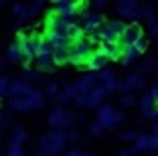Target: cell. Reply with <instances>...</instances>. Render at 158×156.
I'll return each instance as SVG.
<instances>
[{"mask_svg": "<svg viewBox=\"0 0 158 156\" xmlns=\"http://www.w3.org/2000/svg\"><path fill=\"white\" fill-rule=\"evenodd\" d=\"M122 156H130V152H124V154H122Z\"/></svg>", "mask_w": 158, "mask_h": 156, "instance_id": "cell-36", "label": "cell"}, {"mask_svg": "<svg viewBox=\"0 0 158 156\" xmlns=\"http://www.w3.org/2000/svg\"><path fill=\"white\" fill-rule=\"evenodd\" d=\"M6 59L12 61V63H23V51H20L19 43H16V45H12V47L8 49V55H6Z\"/></svg>", "mask_w": 158, "mask_h": 156, "instance_id": "cell-20", "label": "cell"}, {"mask_svg": "<svg viewBox=\"0 0 158 156\" xmlns=\"http://www.w3.org/2000/svg\"><path fill=\"white\" fill-rule=\"evenodd\" d=\"M142 37V28H140L138 23H132V24H126L124 32H122V37H120V45H134L138 39Z\"/></svg>", "mask_w": 158, "mask_h": 156, "instance_id": "cell-9", "label": "cell"}, {"mask_svg": "<svg viewBox=\"0 0 158 156\" xmlns=\"http://www.w3.org/2000/svg\"><path fill=\"white\" fill-rule=\"evenodd\" d=\"M75 138H77V132H75V130H69V132H67V140H75Z\"/></svg>", "mask_w": 158, "mask_h": 156, "instance_id": "cell-33", "label": "cell"}, {"mask_svg": "<svg viewBox=\"0 0 158 156\" xmlns=\"http://www.w3.org/2000/svg\"><path fill=\"white\" fill-rule=\"evenodd\" d=\"M67 35H69L71 43L75 41V39H79L81 35H83V31H81V27H79V23H71L69 27H67Z\"/></svg>", "mask_w": 158, "mask_h": 156, "instance_id": "cell-22", "label": "cell"}, {"mask_svg": "<svg viewBox=\"0 0 158 156\" xmlns=\"http://www.w3.org/2000/svg\"><path fill=\"white\" fill-rule=\"evenodd\" d=\"M24 77H27L28 81H39V79H41V75L35 73L33 69H24Z\"/></svg>", "mask_w": 158, "mask_h": 156, "instance_id": "cell-30", "label": "cell"}, {"mask_svg": "<svg viewBox=\"0 0 158 156\" xmlns=\"http://www.w3.org/2000/svg\"><path fill=\"white\" fill-rule=\"evenodd\" d=\"M43 93L33 89L31 93L27 95H20V97H10V108L16 112H33V110H39L43 106Z\"/></svg>", "mask_w": 158, "mask_h": 156, "instance_id": "cell-1", "label": "cell"}, {"mask_svg": "<svg viewBox=\"0 0 158 156\" xmlns=\"http://www.w3.org/2000/svg\"><path fill=\"white\" fill-rule=\"evenodd\" d=\"M152 136H158V126H154V130H152Z\"/></svg>", "mask_w": 158, "mask_h": 156, "instance_id": "cell-35", "label": "cell"}, {"mask_svg": "<svg viewBox=\"0 0 158 156\" xmlns=\"http://www.w3.org/2000/svg\"><path fill=\"white\" fill-rule=\"evenodd\" d=\"M2 2H4V0H0V4H2Z\"/></svg>", "mask_w": 158, "mask_h": 156, "instance_id": "cell-39", "label": "cell"}, {"mask_svg": "<svg viewBox=\"0 0 158 156\" xmlns=\"http://www.w3.org/2000/svg\"><path fill=\"white\" fill-rule=\"evenodd\" d=\"M71 120H73V114L67 110H63V108H55V110L51 112V116H49V122H51L53 128H67V126L71 124Z\"/></svg>", "mask_w": 158, "mask_h": 156, "instance_id": "cell-8", "label": "cell"}, {"mask_svg": "<svg viewBox=\"0 0 158 156\" xmlns=\"http://www.w3.org/2000/svg\"><path fill=\"white\" fill-rule=\"evenodd\" d=\"M103 55H107L110 59H120V51H122V45L120 43H102L99 47Z\"/></svg>", "mask_w": 158, "mask_h": 156, "instance_id": "cell-18", "label": "cell"}, {"mask_svg": "<svg viewBox=\"0 0 158 156\" xmlns=\"http://www.w3.org/2000/svg\"><path fill=\"white\" fill-rule=\"evenodd\" d=\"M136 148H138V150L150 148V136H138L136 138Z\"/></svg>", "mask_w": 158, "mask_h": 156, "instance_id": "cell-23", "label": "cell"}, {"mask_svg": "<svg viewBox=\"0 0 158 156\" xmlns=\"http://www.w3.org/2000/svg\"><path fill=\"white\" fill-rule=\"evenodd\" d=\"M107 61H110V57L103 55L102 51H98V53H93L87 59V69L89 71H99V69H103L107 65Z\"/></svg>", "mask_w": 158, "mask_h": 156, "instance_id": "cell-15", "label": "cell"}, {"mask_svg": "<svg viewBox=\"0 0 158 156\" xmlns=\"http://www.w3.org/2000/svg\"><path fill=\"white\" fill-rule=\"evenodd\" d=\"M59 91H61V85H59V83H49V85H47V95L57 97V95H59Z\"/></svg>", "mask_w": 158, "mask_h": 156, "instance_id": "cell-26", "label": "cell"}, {"mask_svg": "<svg viewBox=\"0 0 158 156\" xmlns=\"http://www.w3.org/2000/svg\"><path fill=\"white\" fill-rule=\"evenodd\" d=\"M156 106H158V99H156Z\"/></svg>", "mask_w": 158, "mask_h": 156, "instance_id": "cell-41", "label": "cell"}, {"mask_svg": "<svg viewBox=\"0 0 158 156\" xmlns=\"http://www.w3.org/2000/svg\"><path fill=\"white\" fill-rule=\"evenodd\" d=\"M0 124H2V118H0Z\"/></svg>", "mask_w": 158, "mask_h": 156, "instance_id": "cell-40", "label": "cell"}, {"mask_svg": "<svg viewBox=\"0 0 158 156\" xmlns=\"http://www.w3.org/2000/svg\"><path fill=\"white\" fill-rule=\"evenodd\" d=\"M102 132H103V126L99 124V122H95V124L89 126V134H91V136H99Z\"/></svg>", "mask_w": 158, "mask_h": 156, "instance_id": "cell-29", "label": "cell"}, {"mask_svg": "<svg viewBox=\"0 0 158 156\" xmlns=\"http://www.w3.org/2000/svg\"><path fill=\"white\" fill-rule=\"evenodd\" d=\"M122 138H124V140H136V134L134 132H126Z\"/></svg>", "mask_w": 158, "mask_h": 156, "instance_id": "cell-32", "label": "cell"}, {"mask_svg": "<svg viewBox=\"0 0 158 156\" xmlns=\"http://www.w3.org/2000/svg\"><path fill=\"white\" fill-rule=\"evenodd\" d=\"M77 0H55V10H63V8H69L73 6Z\"/></svg>", "mask_w": 158, "mask_h": 156, "instance_id": "cell-25", "label": "cell"}, {"mask_svg": "<svg viewBox=\"0 0 158 156\" xmlns=\"http://www.w3.org/2000/svg\"><path fill=\"white\" fill-rule=\"evenodd\" d=\"M140 110H142V114H144L146 118H150V120H156V118H158V106H156V99L150 95V91L142 95V99H140Z\"/></svg>", "mask_w": 158, "mask_h": 156, "instance_id": "cell-10", "label": "cell"}, {"mask_svg": "<svg viewBox=\"0 0 158 156\" xmlns=\"http://www.w3.org/2000/svg\"><path fill=\"white\" fill-rule=\"evenodd\" d=\"M156 77H158V73H156Z\"/></svg>", "mask_w": 158, "mask_h": 156, "instance_id": "cell-42", "label": "cell"}, {"mask_svg": "<svg viewBox=\"0 0 158 156\" xmlns=\"http://www.w3.org/2000/svg\"><path fill=\"white\" fill-rule=\"evenodd\" d=\"M140 57L138 49H136L134 45H122V51H120V61L124 65H132L136 59Z\"/></svg>", "mask_w": 158, "mask_h": 156, "instance_id": "cell-16", "label": "cell"}, {"mask_svg": "<svg viewBox=\"0 0 158 156\" xmlns=\"http://www.w3.org/2000/svg\"><path fill=\"white\" fill-rule=\"evenodd\" d=\"M152 32H154V35H158V20H152Z\"/></svg>", "mask_w": 158, "mask_h": 156, "instance_id": "cell-34", "label": "cell"}, {"mask_svg": "<svg viewBox=\"0 0 158 156\" xmlns=\"http://www.w3.org/2000/svg\"><path fill=\"white\" fill-rule=\"evenodd\" d=\"M124 28H126V24L122 20H103V24L98 31V37L102 43H118Z\"/></svg>", "mask_w": 158, "mask_h": 156, "instance_id": "cell-2", "label": "cell"}, {"mask_svg": "<svg viewBox=\"0 0 158 156\" xmlns=\"http://www.w3.org/2000/svg\"><path fill=\"white\" fill-rule=\"evenodd\" d=\"M106 2H107V0H91V4L95 6V8H103V6H106Z\"/></svg>", "mask_w": 158, "mask_h": 156, "instance_id": "cell-31", "label": "cell"}, {"mask_svg": "<svg viewBox=\"0 0 158 156\" xmlns=\"http://www.w3.org/2000/svg\"><path fill=\"white\" fill-rule=\"evenodd\" d=\"M103 24V16L98 12H85L83 16H81V23H79V27H81V31H83L85 37H93V35H98L99 27Z\"/></svg>", "mask_w": 158, "mask_h": 156, "instance_id": "cell-5", "label": "cell"}, {"mask_svg": "<svg viewBox=\"0 0 158 156\" xmlns=\"http://www.w3.org/2000/svg\"><path fill=\"white\" fill-rule=\"evenodd\" d=\"M95 79H98L99 85L106 87V91H114V89H118V85H120L116 75H114L112 71H98V73H95Z\"/></svg>", "mask_w": 158, "mask_h": 156, "instance_id": "cell-12", "label": "cell"}, {"mask_svg": "<svg viewBox=\"0 0 158 156\" xmlns=\"http://www.w3.org/2000/svg\"><path fill=\"white\" fill-rule=\"evenodd\" d=\"M106 87L103 85H95V87L91 89V91H87V93H83V95H77L75 97V103L77 106H83V108H99L103 103V95H106Z\"/></svg>", "mask_w": 158, "mask_h": 156, "instance_id": "cell-3", "label": "cell"}, {"mask_svg": "<svg viewBox=\"0 0 158 156\" xmlns=\"http://www.w3.org/2000/svg\"><path fill=\"white\" fill-rule=\"evenodd\" d=\"M134 95H130V93H124V95H122V99H120V103L124 108H130V106H134Z\"/></svg>", "mask_w": 158, "mask_h": 156, "instance_id": "cell-28", "label": "cell"}, {"mask_svg": "<svg viewBox=\"0 0 158 156\" xmlns=\"http://www.w3.org/2000/svg\"><path fill=\"white\" fill-rule=\"evenodd\" d=\"M140 2L138 0H118V10L124 19H136Z\"/></svg>", "mask_w": 158, "mask_h": 156, "instance_id": "cell-13", "label": "cell"}, {"mask_svg": "<svg viewBox=\"0 0 158 156\" xmlns=\"http://www.w3.org/2000/svg\"><path fill=\"white\" fill-rule=\"evenodd\" d=\"M122 120H124V116L116 108H112V106H99L98 108V122L103 128H116Z\"/></svg>", "mask_w": 158, "mask_h": 156, "instance_id": "cell-4", "label": "cell"}, {"mask_svg": "<svg viewBox=\"0 0 158 156\" xmlns=\"http://www.w3.org/2000/svg\"><path fill=\"white\" fill-rule=\"evenodd\" d=\"M0 108H2V97H0Z\"/></svg>", "mask_w": 158, "mask_h": 156, "instance_id": "cell-38", "label": "cell"}, {"mask_svg": "<svg viewBox=\"0 0 158 156\" xmlns=\"http://www.w3.org/2000/svg\"><path fill=\"white\" fill-rule=\"evenodd\" d=\"M2 63H4V61H2V59H0V67H2Z\"/></svg>", "mask_w": 158, "mask_h": 156, "instance_id": "cell-37", "label": "cell"}, {"mask_svg": "<svg viewBox=\"0 0 158 156\" xmlns=\"http://www.w3.org/2000/svg\"><path fill=\"white\" fill-rule=\"evenodd\" d=\"M8 91H10V79L0 77V97H2V95H8Z\"/></svg>", "mask_w": 158, "mask_h": 156, "instance_id": "cell-24", "label": "cell"}, {"mask_svg": "<svg viewBox=\"0 0 158 156\" xmlns=\"http://www.w3.org/2000/svg\"><path fill=\"white\" fill-rule=\"evenodd\" d=\"M69 55H71L69 45L53 47V59H55V63H57V65H65V63H69Z\"/></svg>", "mask_w": 158, "mask_h": 156, "instance_id": "cell-17", "label": "cell"}, {"mask_svg": "<svg viewBox=\"0 0 158 156\" xmlns=\"http://www.w3.org/2000/svg\"><path fill=\"white\" fill-rule=\"evenodd\" d=\"M144 85H146V81H144L142 75H140V73H132V75L126 77L124 83L118 85V89H122V91H132V89H142Z\"/></svg>", "mask_w": 158, "mask_h": 156, "instance_id": "cell-11", "label": "cell"}, {"mask_svg": "<svg viewBox=\"0 0 158 156\" xmlns=\"http://www.w3.org/2000/svg\"><path fill=\"white\" fill-rule=\"evenodd\" d=\"M134 47H136V49H138V53H140V55H142V53H144V51L148 49V41H146V39H144V35H142V37H140L138 41L134 43Z\"/></svg>", "mask_w": 158, "mask_h": 156, "instance_id": "cell-27", "label": "cell"}, {"mask_svg": "<svg viewBox=\"0 0 158 156\" xmlns=\"http://www.w3.org/2000/svg\"><path fill=\"white\" fill-rule=\"evenodd\" d=\"M33 85L27 81H10V91H8V97H20V95H27V93L33 91Z\"/></svg>", "mask_w": 158, "mask_h": 156, "instance_id": "cell-14", "label": "cell"}, {"mask_svg": "<svg viewBox=\"0 0 158 156\" xmlns=\"http://www.w3.org/2000/svg\"><path fill=\"white\" fill-rule=\"evenodd\" d=\"M67 142V134L65 132H55L51 136H47L41 140V146L45 150V154H55L63 148V144Z\"/></svg>", "mask_w": 158, "mask_h": 156, "instance_id": "cell-6", "label": "cell"}, {"mask_svg": "<svg viewBox=\"0 0 158 156\" xmlns=\"http://www.w3.org/2000/svg\"><path fill=\"white\" fill-rule=\"evenodd\" d=\"M33 63L39 67V71H43V73H53L57 67L55 59H53V51H39L37 55H35Z\"/></svg>", "mask_w": 158, "mask_h": 156, "instance_id": "cell-7", "label": "cell"}, {"mask_svg": "<svg viewBox=\"0 0 158 156\" xmlns=\"http://www.w3.org/2000/svg\"><path fill=\"white\" fill-rule=\"evenodd\" d=\"M136 19H144V20H154V10L150 6H138Z\"/></svg>", "mask_w": 158, "mask_h": 156, "instance_id": "cell-21", "label": "cell"}, {"mask_svg": "<svg viewBox=\"0 0 158 156\" xmlns=\"http://www.w3.org/2000/svg\"><path fill=\"white\" fill-rule=\"evenodd\" d=\"M75 95H77V91H75L73 85H67V87H61L59 95H57V101H69V99H75Z\"/></svg>", "mask_w": 158, "mask_h": 156, "instance_id": "cell-19", "label": "cell"}]
</instances>
